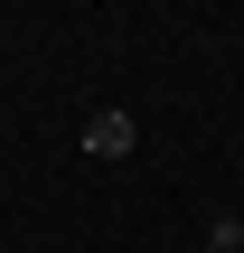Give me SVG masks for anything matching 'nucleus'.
Returning <instances> with one entry per match:
<instances>
[{
  "label": "nucleus",
  "mask_w": 244,
  "mask_h": 253,
  "mask_svg": "<svg viewBox=\"0 0 244 253\" xmlns=\"http://www.w3.org/2000/svg\"><path fill=\"white\" fill-rule=\"evenodd\" d=\"M132 141H141V131H132V113H94V122H85V160H122Z\"/></svg>",
  "instance_id": "nucleus-1"
},
{
  "label": "nucleus",
  "mask_w": 244,
  "mask_h": 253,
  "mask_svg": "<svg viewBox=\"0 0 244 253\" xmlns=\"http://www.w3.org/2000/svg\"><path fill=\"white\" fill-rule=\"evenodd\" d=\"M207 244H216V253H244V216H216V225H207Z\"/></svg>",
  "instance_id": "nucleus-2"
}]
</instances>
